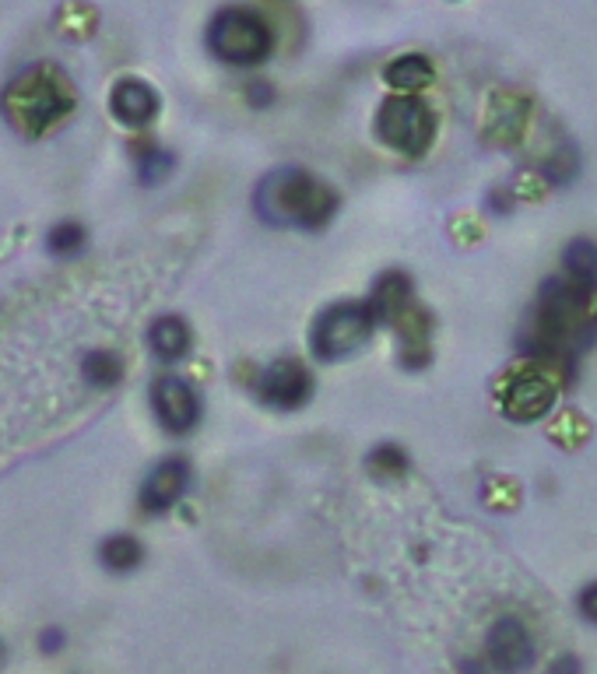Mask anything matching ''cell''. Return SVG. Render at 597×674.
<instances>
[{
  "mask_svg": "<svg viewBox=\"0 0 597 674\" xmlns=\"http://www.w3.org/2000/svg\"><path fill=\"white\" fill-rule=\"evenodd\" d=\"M597 344V284L548 278L538 292L534 317L521 334V352L542 362H573L576 352Z\"/></svg>",
  "mask_w": 597,
  "mask_h": 674,
  "instance_id": "obj_1",
  "label": "cell"
},
{
  "mask_svg": "<svg viewBox=\"0 0 597 674\" xmlns=\"http://www.w3.org/2000/svg\"><path fill=\"white\" fill-rule=\"evenodd\" d=\"M338 208V190L302 166H281L267 173L254 190V211L271 229L320 232L334 221Z\"/></svg>",
  "mask_w": 597,
  "mask_h": 674,
  "instance_id": "obj_2",
  "label": "cell"
},
{
  "mask_svg": "<svg viewBox=\"0 0 597 674\" xmlns=\"http://www.w3.org/2000/svg\"><path fill=\"white\" fill-rule=\"evenodd\" d=\"M78 106L71 77L56 64H32L0 92V113L22 137H43Z\"/></svg>",
  "mask_w": 597,
  "mask_h": 674,
  "instance_id": "obj_3",
  "label": "cell"
},
{
  "mask_svg": "<svg viewBox=\"0 0 597 674\" xmlns=\"http://www.w3.org/2000/svg\"><path fill=\"white\" fill-rule=\"evenodd\" d=\"M212 56L229 68H260L267 56L275 53V29L267 25V18L254 8L229 4L215 11L204 32Z\"/></svg>",
  "mask_w": 597,
  "mask_h": 674,
  "instance_id": "obj_4",
  "label": "cell"
},
{
  "mask_svg": "<svg viewBox=\"0 0 597 674\" xmlns=\"http://www.w3.org/2000/svg\"><path fill=\"white\" fill-rule=\"evenodd\" d=\"M377 313L369 302H331L310 323V352L317 362H341L348 355L362 352L377 331Z\"/></svg>",
  "mask_w": 597,
  "mask_h": 674,
  "instance_id": "obj_5",
  "label": "cell"
},
{
  "mask_svg": "<svg viewBox=\"0 0 597 674\" xmlns=\"http://www.w3.org/2000/svg\"><path fill=\"white\" fill-rule=\"evenodd\" d=\"M373 134L383 148L404 158H422L436 137V113L419 95H390L380 102Z\"/></svg>",
  "mask_w": 597,
  "mask_h": 674,
  "instance_id": "obj_6",
  "label": "cell"
},
{
  "mask_svg": "<svg viewBox=\"0 0 597 674\" xmlns=\"http://www.w3.org/2000/svg\"><path fill=\"white\" fill-rule=\"evenodd\" d=\"M254 397L275 412H299L313 397V373L299 359H278L264 365L254 380Z\"/></svg>",
  "mask_w": 597,
  "mask_h": 674,
  "instance_id": "obj_7",
  "label": "cell"
},
{
  "mask_svg": "<svg viewBox=\"0 0 597 674\" xmlns=\"http://www.w3.org/2000/svg\"><path fill=\"white\" fill-rule=\"evenodd\" d=\"M152 412L158 425L166 428L169 436H187L200 425L204 401L187 380L179 376H158L152 383Z\"/></svg>",
  "mask_w": 597,
  "mask_h": 674,
  "instance_id": "obj_8",
  "label": "cell"
},
{
  "mask_svg": "<svg viewBox=\"0 0 597 674\" xmlns=\"http://www.w3.org/2000/svg\"><path fill=\"white\" fill-rule=\"evenodd\" d=\"M485 664L496 674H524L534 667V640L521 619L503 615L485 632Z\"/></svg>",
  "mask_w": 597,
  "mask_h": 674,
  "instance_id": "obj_9",
  "label": "cell"
},
{
  "mask_svg": "<svg viewBox=\"0 0 597 674\" xmlns=\"http://www.w3.org/2000/svg\"><path fill=\"white\" fill-rule=\"evenodd\" d=\"M555 397H559L555 383L545 373H531L527 370V373H517L506 383V391L500 394V407H503V415L509 422L531 425V422H542L552 412Z\"/></svg>",
  "mask_w": 597,
  "mask_h": 674,
  "instance_id": "obj_10",
  "label": "cell"
},
{
  "mask_svg": "<svg viewBox=\"0 0 597 674\" xmlns=\"http://www.w3.org/2000/svg\"><path fill=\"white\" fill-rule=\"evenodd\" d=\"M191 460L187 457H166V460H158L148 475H144L141 481V492H137V502L144 514H169V509L187 496V488H191Z\"/></svg>",
  "mask_w": 597,
  "mask_h": 674,
  "instance_id": "obj_11",
  "label": "cell"
},
{
  "mask_svg": "<svg viewBox=\"0 0 597 674\" xmlns=\"http://www.w3.org/2000/svg\"><path fill=\"white\" fill-rule=\"evenodd\" d=\"M162 110L158 92L141 77H120L110 92V113L123 127H148Z\"/></svg>",
  "mask_w": 597,
  "mask_h": 674,
  "instance_id": "obj_12",
  "label": "cell"
},
{
  "mask_svg": "<svg viewBox=\"0 0 597 674\" xmlns=\"http://www.w3.org/2000/svg\"><path fill=\"white\" fill-rule=\"evenodd\" d=\"M373 305V313L380 323H398L411 305H415V284H411V274L404 271H383L373 281V292L366 299Z\"/></svg>",
  "mask_w": 597,
  "mask_h": 674,
  "instance_id": "obj_13",
  "label": "cell"
},
{
  "mask_svg": "<svg viewBox=\"0 0 597 674\" xmlns=\"http://www.w3.org/2000/svg\"><path fill=\"white\" fill-rule=\"evenodd\" d=\"M191 344H194V334H191V323L183 320V317L166 313V317L152 320V326H148V349H152V355L158 362L173 365L179 359H187Z\"/></svg>",
  "mask_w": 597,
  "mask_h": 674,
  "instance_id": "obj_14",
  "label": "cell"
},
{
  "mask_svg": "<svg viewBox=\"0 0 597 674\" xmlns=\"http://www.w3.org/2000/svg\"><path fill=\"white\" fill-rule=\"evenodd\" d=\"M401 334V349L398 359L404 370H425L429 365V313L411 305V310L394 323Z\"/></svg>",
  "mask_w": 597,
  "mask_h": 674,
  "instance_id": "obj_15",
  "label": "cell"
},
{
  "mask_svg": "<svg viewBox=\"0 0 597 674\" xmlns=\"http://www.w3.org/2000/svg\"><path fill=\"white\" fill-rule=\"evenodd\" d=\"M432 77H436V68H432V60L422 56V53L394 56L383 68V81L394 89V95H419L422 89L432 85Z\"/></svg>",
  "mask_w": 597,
  "mask_h": 674,
  "instance_id": "obj_16",
  "label": "cell"
},
{
  "mask_svg": "<svg viewBox=\"0 0 597 674\" xmlns=\"http://www.w3.org/2000/svg\"><path fill=\"white\" fill-rule=\"evenodd\" d=\"M99 562L110 569V573H134L144 562V545L134 535H110L99 545Z\"/></svg>",
  "mask_w": 597,
  "mask_h": 674,
  "instance_id": "obj_17",
  "label": "cell"
},
{
  "mask_svg": "<svg viewBox=\"0 0 597 674\" xmlns=\"http://www.w3.org/2000/svg\"><path fill=\"white\" fill-rule=\"evenodd\" d=\"M81 380H85L92 391H113L123 380V359L110 349H95L81 359Z\"/></svg>",
  "mask_w": 597,
  "mask_h": 674,
  "instance_id": "obj_18",
  "label": "cell"
},
{
  "mask_svg": "<svg viewBox=\"0 0 597 674\" xmlns=\"http://www.w3.org/2000/svg\"><path fill=\"white\" fill-rule=\"evenodd\" d=\"M563 274L573 281L597 284V242L587 236H576L563 250Z\"/></svg>",
  "mask_w": 597,
  "mask_h": 674,
  "instance_id": "obj_19",
  "label": "cell"
},
{
  "mask_svg": "<svg viewBox=\"0 0 597 674\" xmlns=\"http://www.w3.org/2000/svg\"><path fill=\"white\" fill-rule=\"evenodd\" d=\"M366 467H369V475L380 478V481H394V478H404L408 475V454H404V446L398 443H380L369 449V457H366Z\"/></svg>",
  "mask_w": 597,
  "mask_h": 674,
  "instance_id": "obj_20",
  "label": "cell"
},
{
  "mask_svg": "<svg viewBox=\"0 0 597 674\" xmlns=\"http://www.w3.org/2000/svg\"><path fill=\"white\" fill-rule=\"evenodd\" d=\"M176 169V155L158 148V145H141L137 148V183L141 187H158L162 179H169Z\"/></svg>",
  "mask_w": 597,
  "mask_h": 674,
  "instance_id": "obj_21",
  "label": "cell"
},
{
  "mask_svg": "<svg viewBox=\"0 0 597 674\" xmlns=\"http://www.w3.org/2000/svg\"><path fill=\"white\" fill-rule=\"evenodd\" d=\"M85 225L81 221H56L53 229L47 232V250L53 257H74L81 253V247H85Z\"/></svg>",
  "mask_w": 597,
  "mask_h": 674,
  "instance_id": "obj_22",
  "label": "cell"
},
{
  "mask_svg": "<svg viewBox=\"0 0 597 674\" xmlns=\"http://www.w3.org/2000/svg\"><path fill=\"white\" fill-rule=\"evenodd\" d=\"M538 173L552 183V187H566V183L576 176V152L573 148H559V155L548 158Z\"/></svg>",
  "mask_w": 597,
  "mask_h": 674,
  "instance_id": "obj_23",
  "label": "cell"
},
{
  "mask_svg": "<svg viewBox=\"0 0 597 674\" xmlns=\"http://www.w3.org/2000/svg\"><path fill=\"white\" fill-rule=\"evenodd\" d=\"M275 98H278V92L271 81H250V85H246V102H250L254 110H271Z\"/></svg>",
  "mask_w": 597,
  "mask_h": 674,
  "instance_id": "obj_24",
  "label": "cell"
},
{
  "mask_svg": "<svg viewBox=\"0 0 597 674\" xmlns=\"http://www.w3.org/2000/svg\"><path fill=\"white\" fill-rule=\"evenodd\" d=\"M576 608H580V615H584L587 622L597 625V580L580 590V598H576Z\"/></svg>",
  "mask_w": 597,
  "mask_h": 674,
  "instance_id": "obj_25",
  "label": "cell"
},
{
  "mask_svg": "<svg viewBox=\"0 0 597 674\" xmlns=\"http://www.w3.org/2000/svg\"><path fill=\"white\" fill-rule=\"evenodd\" d=\"M513 204H517V200H513V190H503V187L492 190V194L485 197V208H488L492 215H500V218L513 211Z\"/></svg>",
  "mask_w": 597,
  "mask_h": 674,
  "instance_id": "obj_26",
  "label": "cell"
},
{
  "mask_svg": "<svg viewBox=\"0 0 597 674\" xmlns=\"http://www.w3.org/2000/svg\"><path fill=\"white\" fill-rule=\"evenodd\" d=\"M548 674H584V664L576 653H563V657H555L548 664Z\"/></svg>",
  "mask_w": 597,
  "mask_h": 674,
  "instance_id": "obj_27",
  "label": "cell"
},
{
  "mask_svg": "<svg viewBox=\"0 0 597 674\" xmlns=\"http://www.w3.org/2000/svg\"><path fill=\"white\" fill-rule=\"evenodd\" d=\"M39 646H43V653H56L60 646H64V632H60L56 625L43 629V636H39Z\"/></svg>",
  "mask_w": 597,
  "mask_h": 674,
  "instance_id": "obj_28",
  "label": "cell"
},
{
  "mask_svg": "<svg viewBox=\"0 0 597 674\" xmlns=\"http://www.w3.org/2000/svg\"><path fill=\"white\" fill-rule=\"evenodd\" d=\"M457 667H461L464 674H488V664H485L482 657H478V661H471V657H461V661H457Z\"/></svg>",
  "mask_w": 597,
  "mask_h": 674,
  "instance_id": "obj_29",
  "label": "cell"
}]
</instances>
